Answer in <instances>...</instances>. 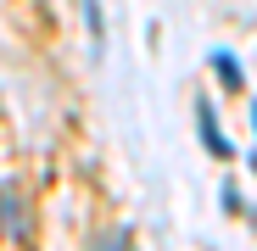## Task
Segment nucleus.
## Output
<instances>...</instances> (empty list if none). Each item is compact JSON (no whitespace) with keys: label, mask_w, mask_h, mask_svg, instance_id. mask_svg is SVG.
<instances>
[{"label":"nucleus","mask_w":257,"mask_h":251,"mask_svg":"<svg viewBox=\"0 0 257 251\" xmlns=\"http://www.w3.org/2000/svg\"><path fill=\"white\" fill-rule=\"evenodd\" d=\"M196 112H201V140H207V145H212V156H235V151H229V140H224V134H218V123H212V106H207V101H201V106H196Z\"/></svg>","instance_id":"f257e3e1"},{"label":"nucleus","mask_w":257,"mask_h":251,"mask_svg":"<svg viewBox=\"0 0 257 251\" xmlns=\"http://www.w3.org/2000/svg\"><path fill=\"white\" fill-rule=\"evenodd\" d=\"M0 206H6V234H12V240H23V234H28V223H23V212H17V195L6 190V195H0Z\"/></svg>","instance_id":"f03ea898"},{"label":"nucleus","mask_w":257,"mask_h":251,"mask_svg":"<svg viewBox=\"0 0 257 251\" xmlns=\"http://www.w3.org/2000/svg\"><path fill=\"white\" fill-rule=\"evenodd\" d=\"M212 73L224 78V90H240V67H235V56H224V51H218V56H212Z\"/></svg>","instance_id":"7ed1b4c3"},{"label":"nucleus","mask_w":257,"mask_h":251,"mask_svg":"<svg viewBox=\"0 0 257 251\" xmlns=\"http://www.w3.org/2000/svg\"><path fill=\"white\" fill-rule=\"evenodd\" d=\"M251 123H257V106H251Z\"/></svg>","instance_id":"20e7f679"}]
</instances>
